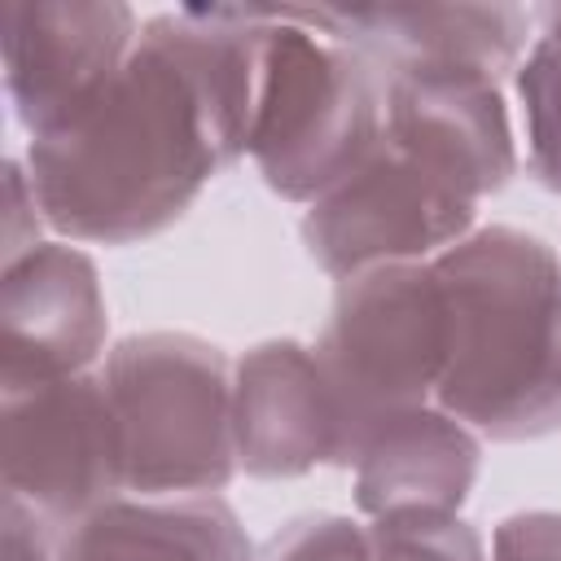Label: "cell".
I'll list each match as a JSON object with an SVG mask.
<instances>
[{"label":"cell","mask_w":561,"mask_h":561,"mask_svg":"<svg viewBox=\"0 0 561 561\" xmlns=\"http://www.w3.org/2000/svg\"><path fill=\"white\" fill-rule=\"evenodd\" d=\"M267 61L259 9H175L70 123L31 136L26 184L48 228L127 245L175 224L250 149Z\"/></svg>","instance_id":"obj_1"},{"label":"cell","mask_w":561,"mask_h":561,"mask_svg":"<svg viewBox=\"0 0 561 561\" xmlns=\"http://www.w3.org/2000/svg\"><path fill=\"white\" fill-rule=\"evenodd\" d=\"M430 267L443 294L438 408L500 443L561 430V259L552 245L491 224Z\"/></svg>","instance_id":"obj_2"},{"label":"cell","mask_w":561,"mask_h":561,"mask_svg":"<svg viewBox=\"0 0 561 561\" xmlns=\"http://www.w3.org/2000/svg\"><path fill=\"white\" fill-rule=\"evenodd\" d=\"M123 491L215 495L237 473L232 368L193 333H131L101 368Z\"/></svg>","instance_id":"obj_3"},{"label":"cell","mask_w":561,"mask_h":561,"mask_svg":"<svg viewBox=\"0 0 561 561\" xmlns=\"http://www.w3.org/2000/svg\"><path fill=\"white\" fill-rule=\"evenodd\" d=\"M267 61L250 131L263 184L289 202H316L342 184L381 140L386 79L355 48L259 9Z\"/></svg>","instance_id":"obj_4"},{"label":"cell","mask_w":561,"mask_h":561,"mask_svg":"<svg viewBox=\"0 0 561 561\" xmlns=\"http://www.w3.org/2000/svg\"><path fill=\"white\" fill-rule=\"evenodd\" d=\"M316 359L346 430L359 438L390 412L421 408L443 377V294L430 263H386L337 280Z\"/></svg>","instance_id":"obj_5"},{"label":"cell","mask_w":561,"mask_h":561,"mask_svg":"<svg viewBox=\"0 0 561 561\" xmlns=\"http://www.w3.org/2000/svg\"><path fill=\"white\" fill-rule=\"evenodd\" d=\"M473 206L478 202L451 180L381 136L342 184L311 202L302 215V245L329 276L346 280L368 267L451 250L469 237Z\"/></svg>","instance_id":"obj_6"},{"label":"cell","mask_w":561,"mask_h":561,"mask_svg":"<svg viewBox=\"0 0 561 561\" xmlns=\"http://www.w3.org/2000/svg\"><path fill=\"white\" fill-rule=\"evenodd\" d=\"M4 495L70 526L123 491L118 434L101 377H57L4 390Z\"/></svg>","instance_id":"obj_7"},{"label":"cell","mask_w":561,"mask_h":561,"mask_svg":"<svg viewBox=\"0 0 561 561\" xmlns=\"http://www.w3.org/2000/svg\"><path fill=\"white\" fill-rule=\"evenodd\" d=\"M4 88L18 123L44 136L88 110L136 48V13L127 4H26L9 0Z\"/></svg>","instance_id":"obj_8"},{"label":"cell","mask_w":561,"mask_h":561,"mask_svg":"<svg viewBox=\"0 0 561 561\" xmlns=\"http://www.w3.org/2000/svg\"><path fill=\"white\" fill-rule=\"evenodd\" d=\"M311 26L381 75H482L495 79L522 66L530 13L513 4H386V9H276Z\"/></svg>","instance_id":"obj_9"},{"label":"cell","mask_w":561,"mask_h":561,"mask_svg":"<svg viewBox=\"0 0 561 561\" xmlns=\"http://www.w3.org/2000/svg\"><path fill=\"white\" fill-rule=\"evenodd\" d=\"M105 294L96 263L66 241H39L4 263L0 285V386L79 377L105 346Z\"/></svg>","instance_id":"obj_10"},{"label":"cell","mask_w":561,"mask_h":561,"mask_svg":"<svg viewBox=\"0 0 561 561\" xmlns=\"http://www.w3.org/2000/svg\"><path fill=\"white\" fill-rule=\"evenodd\" d=\"M232 443L254 478H298L316 465H346V430L316 351L259 342L232 364Z\"/></svg>","instance_id":"obj_11"},{"label":"cell","mask_w":561,"mask_h":561,"mask_svg":"<svg viewBox=\"0 0 561 561\" xmlns=\"http://www.w3.org/2000/svg\"><path fill=\"white\" fill-rule=\"evenodd\" d=\"M381 136L434 167L465 197H486L517 171L500 83L482 75H381Z\"/></svg>","instance_id":"obj_12"},{"label":"cell","mask_w":561,"mask_h":561,"mask_svg":"<svg viewBox=\"0 0 561 561\" xmlns=\"http://www.w3.org/2000/svg\"><path fill=\"white\" fill-rule=\"evenodd\" d=\"M478 434L443 408H403L381 416L355 447L359 513H456L478 478Z\"/></svg>","instance_id":"obj_13"},{"label":"cell","mask_w":561,"mask_h":561,"mask_svg":"<svg viewBox=\"0 0 561 561\" xmlns=\"http://www.w3.org/2000/svg\"><path fill=\"white\" fill-rule=\"evenodd\" d=\"M57 561H259L219 495H114L57 535Z\"/></svg>","instance_id":"obj_14"},{"label":"cell","mask_w":561,"mask_h":561,"mask_svg":"<svg viewBox=\"0 0 561 561\" xmlns=\"http://www.w3.org/2000/svg\"><path fill=\"white\" fill-rule=\"evenodd\" d=\"M539 31L517 66V96L526 110V167L548 188L561 193V4L535 13Z\"/></svg>","instance_id":"obj_15"},{"label":"cell","mask_w":561,"mask_h":561,"mask_svg":"<svg viewBox=\"0 0 561 561\" xmlns=\"http://www.w3.org/2000/svg\"><path fill=\"white\" fill-rule=\"evenodd\" d=\"M373 561H491L478 530L456 513H399L368 526Z\"/></svg>","instance_id":"obj_16"},{"label":"cell","mask_w":561,"mask_h":561,"mask_svg":"<svg viewBox=\"0 0 561 561\" xmlns=\"http://www.w3.org/2000/svg\"><path fill=\"white\" fill-rule=\"evenodd\" d=\"M259 561H373V543L368 526L337 513H311L280 526L259 548Z\"/></svg>","instance_id":"obj_17"},{"label":"cell","mask_w":561,"mask_h":561,"mask_svg":"<svg viewBox=\"0 0 561 561\" xmlns=\"http://www.w3.org/2000/svg\"><path fill=\"white\" fill-rule=\"evenodd\" d=\"M491 561H561V513L535 508L500 522Z\"/></svg>","instance_id":"obj_18"},{"label":"cell","mask_w":561,"mask_h":561,"mask_svg":"<svg viewBox=\"0 0 561 561\" xmlns=\"http://www.w3.org/2000/svg\"><path fill=\"white\" fill-rule=\"evenodd\" d=\"M44 522L22 500L4 495V561H57V543Z\"/></svg>","instance_id":"obj_19"}]
</instances>
